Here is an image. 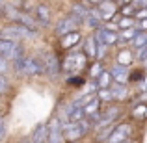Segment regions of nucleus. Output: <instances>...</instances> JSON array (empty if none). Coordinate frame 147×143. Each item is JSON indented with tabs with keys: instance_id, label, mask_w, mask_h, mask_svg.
<instances>
[{
	"instance_id": "f257e3e1",
	"label": "nucleus",
	"mask_w": 147,
	"mask_h": 143,
	"mask_svg": "<svg viewBox=\"0 0 147 143\" xmlns=\"http://www.w3.org/2000/svg\"><path fill=\"white\" fill-rule=\"evenodd\" d=\"M13 67L17 69L19 73H24V75H39L41 71H43V65H41L39 58H17V60H13Z\"/></svg>"
},
{
	"instance_id": "f03ea898",
	"label": "nucleus",
	"mask_w": 147,
	"mask_h": 143,
	"mask_svg": "<svg viewBox=\"0 0 147 143\" xmlns=\"http://www.w3.org/2000/svg\"><path fill=\"white\" fill-rule=\"evenodd\" d=\"M36 36V30L28 28L24 24H13L2 30V39H9V41H17V39H28V37Z\"/></svg>"
},
{
	"instance_id": "7ed1b4c3",
	"label": "nucleus",
	"mask_w": 147,
	"mask_h": 143,
	"mask_svg": "<svg viewBox=\"0 0 147 143\" xmlns=\"http://www.w3.org/2000/svg\"><path fill=\"white\" fill-rule=\"evenodd\" d=\"M39 61H41V65H43V71L47 73V75H50V76L58 75V73L61 71L60 61H58V58L54 56L52 52H41L39 54Z\"/></svg>"
},
{
	"instance_id": "20e7f679",
	"label": "nucleus",
	"mask_w": 147,
	"mask_h": 143,
	"mask_svg": "<svg viewBox=\"0 0 147 143\" xmlns=\"http://www.w3.org/2000/svg\"><path fill=\"white\" fill-rule=\"evenodd\" d=\"M78 24H84V21L76 13H71L67 19H63L61 22H58L56 34H58V36H65V34H69V32H75V28Z\"/></svg>"
},
{
	"instance_id": "39448f33",
	"label": "nucleus",
	"mask_w": 147,
	"mask_h": 143,
	"mask_svg": "<svg viewBox=\"0 0 147 143\" xmlns=\"http://www.w3.org/2000/svg\"><path fill=\"white\" fill-rule=\"evenodd\" d=\"M0 54H2V58H6V60H17V58L22 56V50L19 47L15 41H9V39H2L0 41Z\"/></svg>"
},
{
	"instance_id": "423d86ee",
	"label": "nucleus",
	"mask_w": 147,
	"mask_h": 143,
	"mask_svg": "<svg viewBox=\"0 0 147 143\" xmlns=\"http://www.w3.org/2000/svg\"><path fill=\"white\" fill-rule=\"evenodd\" d=\"M84 65H86V58L82 56V54H69L67 58L63 60V63H61V71L65 73H73V71H78V69H82Z\"/></svg>"
},
{
	"instance_id": "0eeeda50",
	"label": "nucleus",
	"mask_w": 147,
	"mask_h": 143,
	"mask_svg": "<svg viewBox=\"0 0 147 143\" xmlns=\"http://www.w3.org/2000/svg\"><path fill=\"white\" fill-rule=\"evenodd\" d=\"M49 128H50V138H49V143H61L65 140L63 138V125L60 123L58 117H52L49 123Z\"/></svg>"
},
{
	"instance_id": "6e6552de",
	"label": "nucleus",
	"mask_w": 147,
	"mask_h": 143,
	"mask_svg": "<svg viewBox=\"0 0 147 143\" xmlns=\"http://www.w3.org/2000/svg\"><path fill=\"white\" fill-rule=\"evenodd\" d=\"M129 134H130V126L129 125L115 126V128L112 130V134L108 136V141L106 143H123V141H127Z\"/></svg>"
},
{
	"instance_id": "1a4fd4ad",
	"label": "nucleus",
	"mask_w": 147,
	"mask_h": 143,
	"mask_svg": "<svg viewBox=\"0 0 147 143\" xmlns=\"http://www.w3.org/2000/svg\"><path fill=\"white\" fill-rule=\"evenodd\" d=\"M99 11H100L102 21H110V19H114L115 13H117V4H115V0H104L99 6Z\"/></svg>"
},
{
	"instance_id": "9d476101",
	"label": "nucleus",
	"mask_w": 147,
	"mask_h": 143,
	"mask_svg": "<svg viewBox=\"0 0 147 143\" xmlns=\"http://www.w3.org/2000/svg\"><path fill=\"white\" fill-rule=\"evenodd\" d=\"M97 41L106 45H114L119 41V36L112 28H97Z\"/></svg>"
},
{
	"instance_id": "9b49d317",
	"label": "nucleus",
	"mask_w": 147,
	"mask_h": 143,
	"mask_svg": "<svg viewBox=\"0 0 147 143\" xmlns=\"http://www.w3.org/2000/svg\"><path fill=\"white\" fill-rule=\"evenodd\" d=\"M110 73H112V76H114V80L117 84H127V80H129V69H127V65H123V63L114 65Z\"/></svg>"
},
{
	"instance_id": "f8f14e48",
	"label": "nucleus",
	"mask_w": 147,
	"mask_h": 143,
	"mask_svg": "<svg viewBox=\"0 0 147 143\" xmlns=\"http://www.w3.org/2000/svg\"><path fill=\"white\" fill-rule=\"evenodd\" d=\"M7 13H9L13 19H17V21L21 22V24L28 26V28H32V30H36V28H37L36 19H34V17H30L28 13H19V11H11V9H7Z\"/></svg>"
},
{
	"instance_id": "ddd939ff",
	"label": "nucleus",
	"mask_w": 147,
	"mask_h": 143,
	"mask_svg": "<svg viewBox=\"0 0 147 143\" xmlns=\"http://www.w3.org/2000/svg\"><path fill=\"white\" fill-rule=\"evenodd\" d=\"M34 141L36 143H49V138H50V128L49 125H39L36 130H34Z\"/></svg>"
},
{
	"instance_id": "4468645a",
	"label": "nucleus",
	"mask_w": 147,
	"mask_h": 143,
	"mask_svg": "<svg viewBox=\"0 0 147 143\" xmlns=\"http://www.w3.org/2000/svg\"><path fill=\"white\" fill-rule=\"evenodd\" d=\"M117 115H119V106H110V108H108V110L102 113V117H100L97 128H100V126H104V125H110V123L114 121Z\"/></svg>"
},
{
	"instance_id": "2eb2a0df",
	"label": "nucleus",
	"mask_w": 147,
	"mask_h": 143,
	"mask_svg": "<svg viewBox=\"0 0 147 143\" xmlns=\"http://www.w3.org/2000/svg\"><path fill=\"white\" fill-rule=\"evenodd\" d=\"M78 41H80L78 32H69V34H65V36H61L60 45H61V48H71V47H75Z\"/></svg>"
},
{
	"instance_id": "dca6fc26",
	"label": "nucleus",
	"mask_w": 147,
	"mask_h": 143,
	"mask_svg": "<svg viewBox=\"0 0 147 143\" xmlns=\"http://www.w3.org/2000/svg\"><path fill=\"white\" fill-rule=\"evenodd\" d=\"M97 37H88L86 43H84V54H86L88 58H97V50H99V43Z\"/></svg>"
},
{
	"instance_id": "f3484780",
	"label": "nucleus",
	"mask_w": 147,
	"mask_h": 143,
	"mask_svg": "<svg viewBox=\"0 0 147 143\" xmlns=\"http://www.w3.org/2000/svg\"><path fill=\"white\" fill-rule=\"evenodd\" d=\"M36 13H37V21H39V24L47 26V24H49V21H50V13H49V7H47V6H37Z\"/></svg>"
},
{
	"instance_id": "a211bd4d",
	"label": "nucleus",
	"mask_w": 147,
	"mask_h": 143,
	"mask_svg": "<svg viewBox=\"0 0 147 143\" xmlns=\"http://www.w3.org/2000/svg\"><path fill=\"white\" fill-rule=\"evenodd\" d=\"M138 32H140V30H136V28L123 30V32L119 34V43H129V41H134V37L138 36Z\"/></svg>"
},
{
	"instance_id": "6ab92c4d",
	"label": "nucleus",
	"mask_w": 147,
	"mask_h": 143,
	"mask_svg": "<svg viewBox=\"0 0 147 143\" xmlns=\"http://www.w3.org/2000/svg\"><path fill=\"white\" fill-rule=\"evenodd\" d=\"M99 104H100V99H99V97L91 99L90 102L84 106V111H86V115H91V113H95V111H99Z\"/></svg>"
},
{
	"instance_id": "aec40b11",
	"label": "nucleus",
	"mask_w": 147,
	"mask_h": 143,
	"mask_svg": "<svg viewBox=\"0 0 147 143\" xmlns=\"http://www.w3.org/2000/svg\"><path fill=\"white\" fill-rule=\"evenodd\" d=\"M132 45H134L136 48H142V47H145V45H147V30H140V32H138V36L134 37Z\"/></svg>"
},
{
	"instance_id": "412c9836",
	"label": "nucleus",
	"mask_w": 147,
	"mask_h": 143,
	"mask_svg": "<svg viewBox=\"0 0 147 143\" xmlns=\"http://www.w3.org/2000/svg\"><path fill=\"white\" fill-rule=\"evenodd\" d=\"M114 78V76H112V73H100V75L97 76V86L99 87H110V80Z\"/></svg>"
},
{
	"instance_id": "4be33fe9",
	"label": "nucleus",
	"mask_w": 147,
	"mask_h": 143,
	"mask_svg": "<svg viewBox=\"0 0 147 143\" xmlns=\"http://www.w3.org/2000/svg\"><path fill=\"white\" fill-rule=\"evenodd\" d=\"M132 117L134 119H145L147 117V104H138V106H134Z\"/></svg>"
},
{
	"instance_id": "5701e85b",
	"label": "nucleus",
	"mask_w": 147,
	"mask_h": 143,
	"mask_svg": "<svg viewBox=\"0 0 147 143\" xmlns=\"http://www.w3.org/2000/svg\"><path fill=\"white\" fill-rule=\"evenodd\" d=\"M112 93H114V99H125V97H127L125 84H117L115 87H112Z\"/></svg>"
},
{
	"instance_id": "b1692460",
	"label": "nucleus",
	"mask_w": 147,
	"mask_h": 143,
	"mask_svg": "<svg viewBox=\"0 0 147 143\" xmlns=\"http://www.w3.org/2000/svg\"><path fill=\"white\" fill-rule=\"evenodd\" d=\"M67 84L73 86V87H82L84 86V78H82V76H69Z\"/></svg>"
},
{
	"instance_id": "393cba45",
	"label": "nucleus",
	"mask_w": 147,
	"mask_h": 143,
	"mask_svg": "<svg viewBox=\"0 0 147 143\" xmlns=\"http://www.w3.org/2000/svg\"><path fill=\"white\" fill-rule=\"evenodd\" d=\"M119 28H121V30L134 28V19H132V17H123L121 21H119Z\"/></svg>"
},
{
	"instance_id": "a878e982",
	"label": "nucleus",
	"mask_w": 147,
	"mask_h": 143,
	"mask_svg": "<svg viewBox=\"0 0 147 143\" xmlns=\"http://www.w3.org/2000/svg\"><path fill=\"white\" fill-rule=\"evenodd\" d=\"M117 60H119V63H123V65H129L130 61H132V56H130V52H129V50H123V52L117 56Z\"/></svg>"
},
{
	"instance_id": "bb28decb",
	"label": "nucleus",
	"mask_w": 147,
	"mask_h": 143,
	"mask_svg": "<svg viewBox=\"0 0 147 143\" xmlns=\"http://www.w3.org/2000/svg\"><path fill=\"white\" fill-rule=\"evenodd\" d=\"M121 13L125 15V17H132V15H136V11L132 9V4H123V7H121Z\"/></svg>"
},
{
	"instance_id": "cd10ccee",
	"label": "nucleus",
	"mask_w": 147,
	"mask_h": 143,
	"mask_svg": "<svg viewBox=\"0 0 147 143\" xmlns=\"http://www.w3.org/2000/svg\"><path fill=\"white\" fill-rule=\"evenodd\" d=\"M100 73H102V71H100V63H99V61L91 65V69H90V75H91V76H99Z\"/></svg>"
},
{
	"instance_id": "c85d7f7f",
	"label": "nucleus",
	"mask_w": 147,
	"mask_h": 143,
	"mask_svg": "<svg viewBox=\"0 0 147 143\" xmlns=\"http://www.w3.org/2000/svg\"><path fill=\"white\" fill-rule=\"evenodd\" d=\"M97 43H99V41H97ZM106 47H108L106 43H99V50H97V58H102V56H104V52H106Z\"/></svg>"
},
{
	"instance_id": "c756f323",
	"label": "nucleus",
	"mask_w": 147,
	"mask_h": 143,
	"mask_svg": "<svg viewBox=\"0 0 147 143\" xmlns=\"http://www.w3.org/2000/svg\"><path fill=\"white\" fill-rule=\"evenodd\" d=\"M6 89H7V82H6V76H0V91L2 93H6Z\"/></svg>"
},
{
	"instance_id": "7c9ffc66",
	"label": "nucleus",
	"mask_w": 147,
	"mask_h": 143,
	"mask_svg": "<svg viewBox=\"0 0 147 143\" xmlns=\"http://www.w3.org/2000/svg\"><path fill=\"white\" fill-rule=\"evenodd\" d=\"M138 30H147V19H142V22L138 24Z\"/></svg>"
},
{
	"instance_id": "2f4dec72",
	"label": "nucleus",
	"mask_w": 147,
	"mask_h": 143,
	"mask_svg": "<svg viewBox=\"0 0 147 143\" xmlns=\"http://www.w3.org/2000/svg\"><path fill=\"white\" fill-rule=\"evenodd\" d=\"M0 128H2V132H0V138L4 140V138H6V125L2 123V126H0Z\"/></svg>"
},
{
	"instance_id": "473e14b6",
	"label": "nucleus",
	"mask_w": 147,
	"mask_h": 143,
	"mask_svg": "<svg viewBox=\"0 0 147 143\" xmlns=\"http://www.w3.org/2000/svg\"><path fill=\"white\" fill-rule=\"evenodd\" d=\"M88 2H90V4H95V6H100L104 0H88Z\"/></svg>"
},
{
	"instance_id": "72a5a7b5",
	"label": "nucleus",
	"mask_w": 147,
	"mask_h": 143,
	"mask_svg": "<svg viewBox=\"0 0 147 143\" xmlns=\"http://www.w3.org/2000/svg\"><path fill=\"white\" fill-rule=\"evenodd\" d=\"M22 143H36V141H34V138H26V140H22Z\"/></svg>"
},
{
	"instance_id": "f704fd0d",
	"label": "nucleus",
	"mask_w": 147,
	"mask_h": 143,
	"mask_svg": "<svg viewBox=\"0 0 147 143\" xmlns=\"http://www.w3.org/2000/svg\"><path fill=\"white\" fill-rule=\"evenodd\" d=\"M123 4H134V0H121Z\"/></svg>"
},
{
	"instance_id": "c9c22d12",
	"label": "nucleus",
	"mask_w": 147,
	"mask_h": 143,
	"mask_svg": "<svg viewBox=\"0 0 147 143\" xmlns=\"http://www.w3.org/2000/svg\"><path fill=\"white\" fill-rule=\"evenodd\" d=\"M140 4H142V6H145V7H147V0H142Z\"/></svg>"
},
{
	"instance_id": "e433bc0d",
	"label": "nucleus",
	"mask_w": 147,
	"mask_h": 143,
	"mask_svg": "<svg viewBox=\"0 0 147 143\" xmlns=\"http://www.w3.org/2000/svg\"><path fill=\"white\" fill-rule=\"evenodd\" d=\"M142 87H144V89L147 91V80H145V82H144V86H142Z\"/></svg>"
},
{
	"instance_id": "4c0bfd02",
	"label": "nucleus",
	"mask_w": 147,
	"mask_h": 143,
	"mask_svg": "<svg viewBox=\"0 0 147 143\" xmlns=\"http://www.w3.org/2000/svg\"><path fill=\"white\" fill-rule=\"evenodd\" d=\"M123 143H127V141H123Z\"/></svg>"
}]
</instances>
